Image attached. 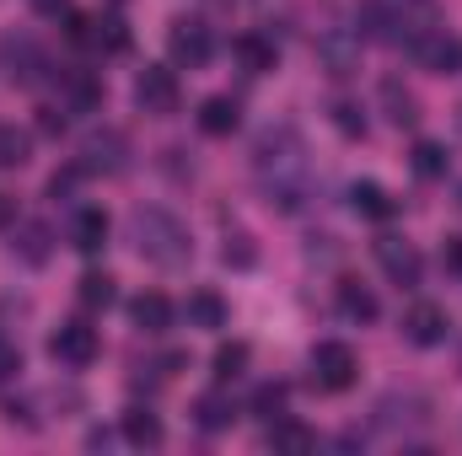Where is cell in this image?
Wrapping results in <instances>:
<instances>
[{
    "label": "cell",
    "mask_w": 462,
    "mask_h": 456,
    "mask_svg": "<svg viewBox=\"0 0 462 456\" xmlns=\"http://www.w3.org/2000/svg\"><path fill=\"white\" fill-rule=\"evenodd\" d=\"M253 178L263 188V199L280 215H296L312 194V161H307V140L296 123H274L258 134L253 145Z\"/></svg>",
    "instance_id": "1"
},
{
    "label": "cell",
    "mask_w": 462,
    "mask_h": 456,
    "mask_svg": "<svg viewBox=\"0 0 462 456\" xmlns=\"http://www.w3.org/2000/svg\"><path fill=\"white\" fill-rule=\"evenodd\" d=\"M129 231H134V252H140L145 263H156V269H183V263L194 258L189 226H183L172 210H162V205L134 210V215H129Z\"/></svg>",
    "instance_id": "2"
},
{
    "label": "cell",
    "mask_w": 462,
    "mask_h": 456,
    "mask_svg": "<svg viewBox=\"0 0 462 456\" xmlns=\"http://www.w3.org/2000/svg\"><path fill=\"white\" fill-rule=\"evenodd\" d=\"M360 22V38H376V43H420L430 32V0H365L355 11Z\"/></svg>",
    "instance_id": "3"
},
{
    "label": "cell",
    "mask_w": 462,
    "mask_h": 456,
    "mask_svg": "<svg viewBox=\"0 0 462 456\" xmlns=\"http://www.w3.org/2000/svg\"><path fill=\"white\" fill-rule=\"evenodd\" d=\"M355 376H360V360H355L349 343H339V339L312 343V387L318 392H349Z\"/></svg>",
    "instance_id": "4"
},
{
    "label": "cell",
    "mask_w": 462,
    "mask_h": 456,
    "mask_svg": "<svg viewBox=\"0 0 462 456\" xmlns=\"http://www.w3.org/2000/svg\"><path fill=\"white\" fill-rule=\"evenodd\" d=\"M167 49H172V59H178V65L199 70V65L216 54V38H210V27H205L199 16H178V22L167 27Z\"/></svg>",
    "instance_id": "5"
},
{
    "label": "cell",
    "mask_w": 462,
    "mask_h": 456,
    "mask_svg": "<svg viewBox=\"0 0 462 456\" xmlns=\"http://www.w3.org/2000/svg\"><path fill=\"white\" fill-rule=\"evenodd\" d=\"M376 263H382V274H387L398 290H414V285H420V274H425V263H420L414 242H403V236H376Z\"/></svg>",
    "instance_id": "6"
},
{
    "label": "cell",
    "mask_w": 462,
    "mask_h": 456,
    "mask_svg": "<svg viewBox=\"0 0 462 456\" xmlns=\"http://www.w3.org/2000/svg\"><path fill=\"white\" fill-rule=\"evenodd\" d=\"M134 103L145 108V114H172L178 108V70H167V65H145L140 76H134Z\"/></svg>",
    "instance_id": "7"
},
{
    "label": "cell",
    "mask_w": 462,
    "mask_h": 456,
    "mask_svg": "<svg viewBox=\"0 0 462 456\" xmlns=\"http://www.w3.org/2000/svg\"><path fill=\"white\" fill-rule=\"evenodd\" d=\"M81 167L87 172H124L129 167V134L124 129H92L81 145Z\"/></svg>",
    "instance_id": "8"
},
{
    "label": "cell",
    "mask_w": 462,
    "mask_h": 456,
    "mask_svg": "<svg viewBox=\"0 0 462 456\" xmlns=\"http://www.w3.org/2000/svg\"><path fill=\"white\" fill-rule=\"evenodd\" d=\"M49 354H54L60 365H70V370L92 365V360H97V328H87V323H60L54 339H49Z\"/></svg>",
    "instance_id": "9"
},
{
    "label": "cell",
    "mask_w": 462,
    "mask_h": 456,
    "mask_svg": "<svg viewBox=\"0 0 462 456\" xmlns=\"http://www.w3.org/2000/svg\"><path fill=\"white\" fill-rule=\"evenodd\" d=\"M452 333V317H447V306H436V301H414L409 312H403V339L420 343V349H436V343Z\"/></svg>",
    "instance_id": "10"
},
{
    "label": "cell",
    "mask_w": 462,
    "mask_h": 456,
    "mask_svg": "<svg viewBox=\"0 0 462 456\" xmlns=\"http://www.w3.org/2000/svg\"><path fill=\"white\" fill-rule=\"evenodd\" d=\"M414 59H420L430 76H457L462 70V38L441 32V27H430V32L414 43Z\"/></svg>",
    "instance_id": "11"
},
{
    "label": "cell",
    "mask_w": 462,
    "mask_h": 456,
    "mask_svg": "<svg viewBox=\"0 0 462 456\" xmlns=\"http://www.w3.org/2000/svg\"><path fill=\"white\" fill-rule=\"evenodd\" d=\"M231 59H236L247 76H269L274 59H280V49H274V38H263V32H236V38H231Z\"/></svg>",
    "instance_id": "12"
},
{
    "label": "cell",
    "mask_w": 462,
    "mask_h": 456,
    "mask_svg": "<svg viewBox=\"0 0 462 456\" xmlns=\"http://www.w3.org/2000/svg\"><path fill=\"white\" fill-rule=\"evenodd\" d=\"M318 446V435L307 430V424H296V419H269V451H280V456H307Z\"/></svg>",
    "instance_id": "13"
},
{
    "label": "cell",
    "mask_w": 462,
    "mask_h": 456,
    "mask_svg": "<svg viewBox=\"0 0 462 456\" xmlns=\"http://www.w3.org/2000/svg\"><path fill=\"white\" fill-rule=\"evenodd\" d=\"M60 87H65V108L70 114H87L103 103V81L92 70H60Z\"/></svg>",
    "instance_id": "14"
},
{
    "label": "cell",
    "mask_w": 462,
    "mask_h": 456,
    "mask_svg": "<svg viewBox=\"0 0 462 456\" xmlns=\"http://www.w3.org/2000/svg\"><path fill=\"white\" fill-rule=\"evenodd\" d=\"M129 317H134L140 333H167V328H172V301L156 296V290H145V296L129 301Z\"/></svg>",
    "instance_id": "15"
},
{
    "label": "cell",
    "mask_w": 462,
    "mask_h": 456,
    "mask_svg": "<svg viewBox=\"0 0 462 456\" xmlns=\"http://www.w3.org/2000/svg\"><path fill=\"white\" fill-rule=\"evenodd\" d=\"M382 108H387V118H393L398 129H414V123H420V97H414L398 76L382 81Z\"/></svg>",
    "instance_id": "16"
},
{
    "label": "cell",
    "mask_w": 462,
    "mask_h": 456,
    "mask_svg": "<svg viewBox=\"0 0 462 456\" xmlns=\"http://www.w3.org/2000/svg\"><path fill=\"white\" fill-rule=\"evenodd\" d=\"M87 49H103V54H124L129 49V27L124 16H87Z\"/></svg>",
    "instance_id": "17"
},
{
    "label": "cell",
    "mask_w": 462,
    "mask_h": 456,
    "mask_svg": "<svg viewBox=\"0 0 462 456\" xmlns=\"http://www.w3.org/2000/svg\"><path fill=\"white\" fill-rule=\"evenodd\" d=\"M103 242H108V215H103V210H76V221H70V247H76V252H103Z\"/></svg>",
    "instance_id": "18"
},
{
    "label": "cell",
    "mask_w": 462,
    "mask_h": 456,
    "mask_svg": "<svg viewBox=\"0 0 462 456\" xmlns=\"http://www.w3.org/2000/svg\"><path fill=\"white\" fill-rule=\"evenodd\" d=\"M349 205H355V215H365V221H393V210H398L382 183H355V188H349Z\"/></svg>",
    "instance_id": "19"
},
{
    "label": "cell",
    "mask_w": 462,
    "mask_h": 456,
    "mask_svg": "<svg viewBox=\"0 0 462 456\" xmlns=\"http://www.w3.org/2000/svg\"><path fill=\"white\" fill-rule=\"evenodd\" d=\"M183 317H189V328H226V301L216 290H194L183 301Z\"/></svg>",
    "instance_id": "20"
},
{
    "label": "cell",
    "mask_w": 462,
    "mask_h": 456,
    "mask_svg": "<svg viewBox=\"0 0 462 456\" xmlns=\"http://www.w3.org/2000/svg\"><path fill=\"white\" fill-rule=\"evenodd\" d=\"M242 123V103L236 97H205V108H199V129L205 134H231Z\"/></svg>",
    "instance_id": "21"
},
{
    "label": "cell",
    "mask_w": 462,
    "mask_h": 456,
    "mask_svg": "<svg viewBox=\"0 0 462 456\" xmlns=\"http://www.w3.org/2000/svg\"><path fill=\"white\" fill-rule=\"evenodd\" d=\"M194 419H199V430H231L236 424V403H231L226 392H205L194 403Z\"/></svg>",
    "instance_id": "22"
},
{
    "label": "cell",
    "mask_w": 462,
    "mask_h": 456,
    "mask_svg": "<svg viewBox=\"0 0 462 456\" xmlns=\"http://www.w3.org/2000/svg\"><path fill=\"white\" fill-rule=\"evenodd\" d=\"M124 441L129 446H162V419L151 408H129L124 414Z\"/></svg>",
    "instance_id": "23"
},
{
    "label": "cell",
    "mask_w": 462,
    "mask_h": 456,
    "mask_svg": "<svg viewBox=\"0 0 462 456\" xmlns=\"http://www.w3.org/2000/svg\"><path fill=\"white\" fill-rule=\"evenodd\" d=\"M339 312H345L349 323H371V317H376V296H371L365 285L345 279V285H339Z\"/></svg>",
    "instance_id": "24"
},
{
    "label": "cell",
    "mask_w": 462,
    "mask_h": 456,
    "mask_svg": "<svg viewBox=\"0 0 462 456\" xmlns=\"http://www.w3.org/2000/svg\"><path fill=\"white\" fill-rule=\"evenodd\" d=\"M32 156V134L16 123H0V167H27Z\"/></svg>",
    "instance_id": "25"
},
{
    "label": "cell",
    "mask_w": 462,
    "mask_h": 456,
    "mask_svg": "<svg viewBox=\"0 0 462 456\" xmlns=\"http://www.w3.org/2000/svg\"><path fill=\"white\" fill-rule=\"evenodd\" d=\"M76 296H81V306H92V312H108L118 290H114V279H108V274H97V269H92V274H81Z\"/></svg>",
    "instance_id": "26"
},
{
    "label": "cell",
    "mask_w": 462,
    "mask_h": 456,
    "mask_svg": "<svg viewBox=\"0 0 462 456\" xmlns=\"http://www.w3.org/2000/svg\"><path fill=\"white\" fill-rule=\"evenodd\" d=\"M409 161H414V172H420L425 183H436V178H447V150H441L436 140H420Z\"/></svg>",
    "instance_id": "27"
},
{
    "label": "cell",
    "mask_w": 462,
    "mask_h": 456,
    "mask_svg": "<svg viewBox=\"0 0 462 456\" xmlns=\"http://www.w3.org/2000/svg\"><path fill=\"white\" fill-rule=\"evenodd\" d=\"M285 403H291L285 381H263V387L253 392V414H258V419H280V414H285Z\"/></svg>",
    "instance_id": "28"
},
{
    "label": "cell",
    "mask_w": 462,
    "mask_h": 456,
    "mask_svg": "<svg viewBox=\"0 0 462 456\" xmlns=\"http://www.w3.org/2000/svg\"><path fill=\"white\" fill-rule=\"evenodd\" d=\"M16 252H22L27 263H43V258H49V226L27 221V226L16 231Z\"/></svg>",
    "instance_id": "29"
},
{
    "label": "cell",
    "mask_w": 462,
    "mask_h": 456,
    "mask_svg": "<svg viewBox=\"0 0 462 456\" xmlns=\"http://www.w3.org/2000/svg\"><path fill=\"white\" fill-rule=\"evenodd\" d=\"M247 370V343H221L216 349V381H236Z\"/></svg>",
    "instance_id": "30"
},
{
    "label": "cell",
    "mask_w": 462,
    "mask_h": 456,
    "mask_svg": "<svg viewBox=\"0 0 462 456\" xmlns=\"http://www.w3.org/2000/svg\"><path fill=\"white\" fill-rule=\"evenodd\" d=\"M16 370H22V349H16L11 339H0V387L16 381Z\"/></svg>",
    "instance_id": "31"
},
{
    "label": "cell",
    "mask_w": 462,
    "mask_h": 456,
    "mask_svg": "<svg viewBox=\"0 0 462 456\" xmlns=\"http://www.w3.org/2000/svg\"><path fill=\"white\" fill-rule=\"evenodd\" d=\"M334 123L345 129L349 140H355V134H365V118H360V108H355V103H339V108H334Z\"/></svg>",
    "instance_id": "32"
},
{
    "label": "cell",
    "mask_w": 462,
    "mask_h": 456,
    "mask_svg": "<svg viewBox=\"0 0 462 456\" xmlns=\"http://www.w3.org/2000/svg\"><path fill=\"white\" fill-rule=\"evenodd\" d=\"M226 263H236V269H247V263H253V247H247V236H242V231L226 236Z\"/></svg>",
    "instance_id": "33"
},
{
    "label": "cell",
    "mask_w": 462,
    "mask_h": 456,
    "mask_svg": "<svg viewBox=\"0 0 462 456\" xmlns=\"http://www.w3.org/2000/svg\"><path fill=\"white\" fill-rule=\"evenodd\" d=\"M81 172H87V167H70V172H54V178H49V194H54V199H65V194H76V178H81Z\"/></svg>",
    "instance_id": "34"
},
{
    "label": "cell",
    "mask_w": 462,
    "mask_h": 456,
    "mask_svg": "<svg viewBox=\"0 0 462 456\" xmlns=\"http://www.w3.org/2000/svg\"><path fill=\"white\" fill-rule=\"evenodd\" d=\"M441 269L462 274V236H447V242H441Z\"/></svg>",
    "instance_id": "35"
},
{
    "label": "cell",
    "mask_w": 462,
    "mask_h": 456,
    "mask_svg": "<svg viewBox=\"0 0 462 456\" xmlns=\"http://www.w3.org/2000/svg\"><path fill=\"white\" fill-rule=\"evenodd\" d=\"M38 129H43V134H65V114H60V108H43V114H38Z\"/></svg>",
    "instance_id": "36"
},
{
    "label": "cell",
    "mask_w": 462,
    "mask_h": 456,
    "mask_svg": "<svg viewBox=\"0 0 462 456\" xmlns=\"http://www.w3.org/2000/svg\"><path fill=\"white\" fill-rule=\"evenodd\" d=\"M38 16H70V0H27Z\"/></svg>",
    "instance_id": "37"
},
{
    "label": "cell",
    "mask_w": 462,
    "mask_h": 456,
    "mask_svg": "<svg viewBox=\"0 0 462 456\" xmlns=\"http://www.w3.org/2000/svg\"><path fill=\"white\" fill-rule=\"evenodd\" d=\"M11 215H16V205H11V199H5V194H0V226H5V221H11Z\"/></svg>",
    "instance_id": "38"
},
{
    "label": "cell",
    "mask_w": 462,
    "mask_h": 456,
    "mask_svg": "<svg viewBox=\"0 0 462 456\" xmlns=\"http://www.w3.org/2000/svg\"><path fill=\"white\" fill-rule=\"evenodd\" d=\"M457 129H462V108H457Z\"/></svg>",
    "instance_id": "39"
}]
</instances>
